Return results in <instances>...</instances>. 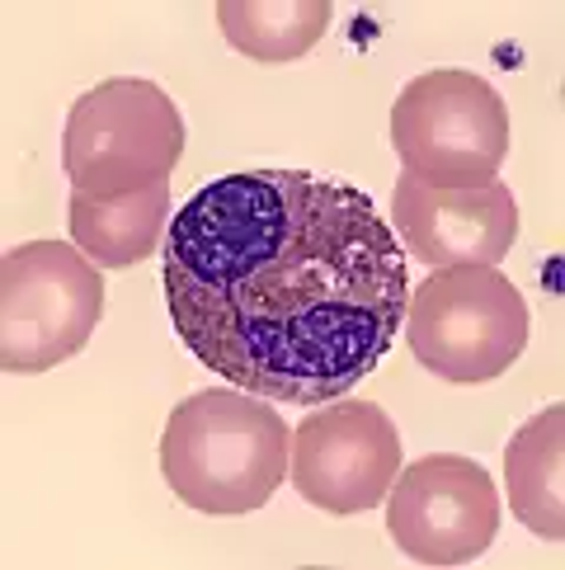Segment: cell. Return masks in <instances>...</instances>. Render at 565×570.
Returning <instances> with one entry per match:
<instances>
[{"label":"cell","instance_id":"obj_12","mask_svg":"<svg viewBox=\"0 0 565 570\" xmlns=\"http://www.w3.org/2000/svg\"><path fill=\"white\" fill-rule=\"evenodd\" d=\"M330 0H221L217 24L250 62L282 67L307 57L330 29Z\"/></svg>","mask_w":565,"mask_h":570},{"label":"cell","instance_id":"obj_1","mask_svg":"<svg viewBox=\"0 0 565 570\" xmlns=\"http://www.w3.org/2000/svg\"><path fill=\"white\" fill-rule=\"evenodd\" d=\"M160 283L179 344L265 401L349 396L396 344L410 264L373 198L311 170H240L170 217Z\"/></svg>","mask_w":565,"mask_h":570},{"label":"cell","instance_id":"obj_11","mask_svg":"<svg viewBox=\"0 0 565 570\" xmlns=\"http://www.w3.org/2000/svg\"><path fill=\"white\" fill-rule=\"evenodd\" d=\"M67 222H71V240L99 269H132V264H141L147 255L166 246L170 185L141 189L128 198H109V203L71 189Z\"/></svg>","mask_w":565,"mask_h":570},{"label":"cell","instance_id":"obj_9","mask_svg":"<svg viewBox=\"0 0 565 570\" xmlns=\"http://www.w3.org/2000/svg\"><path fill=\"white\" fill-rule=\"evenodd\" d=\"M387 222L400 250L429 269H499L518 240V203L504 179L476 189H434L415 175H396Z\"/></svg>","mask_w":565,"mask_h":570},{"label":"cell","instance_id":"obj_7","mask_svg":"<svg viewBox=\"0 0 565 570\" xmlns=\"http://www.w3.org/2000/svg\"><path fill=\"white\" fill-rule=\"evenodd\" d=\"M400 466V430L373 401L339 396L311 405L293 430L288 481L320 514H368L387 500Z\"/></svg>","mask_w":565,"mask_h":570},{"label":"cell","instance_id":"obj_6","mask_svg":"<svg viewBox=\"0 0 565 570\" xmlns=\"http://www.w3.org/2000/svg\"><path fill=\"white\" fill-rule=\"evenodd\" d=\"M391 147L434 189L490 185L509 156V109L476 71H424L391 105Z\"/></svg>","mask_w":565,"mask_h":570},{"label":"cell","instance_id":"obj_3","mask_svg":"<svg viewBox=\"0 0 565 570\" xmlns=\"http://www.w3.org/2000/svg\"><path fill=\"white\" fill-rule=\"evenodd\" d=\"M179 156H185V118L156 80L113 76L71 105L62 170L76 194L109 203L170 185Z\"/></svg>","mask_w":565,"mask_h":570},{"label":"cell","instance_id":"obj_4","mask_svg":"<svg viewBox=\"0 0 565 570\" xmlns=\"http://www.w3.org/2000/svg\"><path fill=\"white\" fill-rule=\"evenodd\" d=\"M105 316L99 264L62 240H19L0 259V368L48 373L90 344Z\"/></svg>","mask_w":565,"mask_h":570},{"label":"cell","instance_id":"obj_10","mask_svg":"<svg viewBox=\"0 0 565 570\" xmlns=\"http://www.w3.org/2000/svg\"><path fill=\"white\" fill-rule=\"evenodd\" d=\"M504 491L509 514L528 533L565 538V405L537 411L504 448Z\"/></svg>","mask_w":565,"mask_h":570},{"label":"cell","instance_id":"obj_2","mask_svg":"<svg viewBox=\"0 0 565 570\" xmlns=\"http://www.w3.org/2000/svg\"><path fill=\"white\" fill-rule=\"evenodd\" d=\"M293 430L278 405L240 392L208 386L179 401L160 434V476L179 504L208 519H240L274 500L288 476Z\"/></svg>","mask_w":565,"mask_h":570},{"label":"cell","instance_id":"obj_8","mask_svg":"<svg viewBox=\"0 0 565 570\" xmlns=\"http://www.w3.org/2000/svg\"><path fill=\"white\" fill-rule=\"evenodd\" d=\"M387 533L415 566H472L499 533V485L476 458L429 453L396 472Z\"/></svg>","mask_w":565,"mask_h":570},{"label":"cell","instance_id":"obj_5","mask_svg":"<svg viewBox=\"0 0 565 570\" xmlns=\"http://www.w3.org/2000/svg\"><path fill=\"white\" fill-rule=\"evenodd\" d=\"M528 302L499 269H429L406 302L410 354L443 382L472 386L509 373L528 344Z\"/></svg>","mask_w":565,"mask_h":570}]
</instances>
